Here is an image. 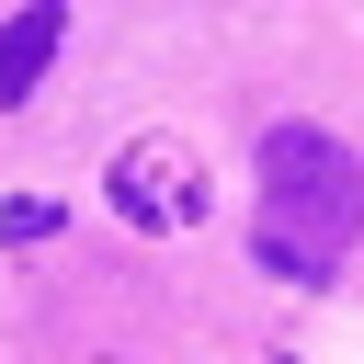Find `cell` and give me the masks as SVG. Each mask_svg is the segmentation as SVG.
Segmentation results:
<instances>
[{
    "instance_id": "2",
    "label": "cell",
    "mask_w": 364,
    "mask_h": 364,
    "mask_svg": "<svg viewBox=\"0 0 364 364\" xmlns=\"http://www.w3.org/2000/svg\"><path fill=\"white\" fill-rule=\"evenodd\" d=\"M114 205H125L136 228H193V216H205V182H193L182 148H125V159H114Z\"/></svg>"
},
{
    "instance_id": "1",
    "label": "cell",
    "mask_w": 364,
    "mask_h": 364,
    "mask_svg": "<svg viewBox=\"0 0 364 364\" xmlns=\"http://www.w3.org/2000/svg\"><path fill=\"white\" fill-rule=\"evenodd\" d=\"M364 239V159L330 125H273L262 136V205H250V262L284 284H330Z\"/></svg>"
},
{
    "instance_id": "5",
    "label": "cell",
    "mask_w": 364,
    "mask_h": 364,
    "mask_svg": "<svg viewBox=\"0 0 364 364\" xmlns=\"http://www.w3.org/2000/svg\"><path fill=\"white\" fill-rule=\"evenodd\" d=\"M91 364H114V353H91Z\"/></svg>"
},
{
    "instance_id": "4",
    "label": "cell",
    "mask_w": 364,
    "mask_h": 364,
    "mask_svg": "<svg viewBox=\"0 0 364 364\" xmlns=\"http://www.w3.org/2000/svg\"><path fill=\"white\" fill-rule=\"evenodd\" d=\"M34 239H57V205L11 193V205H0V250H34Z\"/></svg>"
},
{
    "instance_id": "3",
    "label": "cell",
    "mask_w": 364,
    "mask_h": 364,
    "mask_svg": "<svg viewBox=\"0 0 364 364\" xmlns=\"http://www.w3.org/2000/svg\"><path fill=\"white\" fill-rule=\"evenodd\" d=\"M57 46H68V11H57V0L11 11V23H0V102H34V80L57 68Z\"/></svg>"
}]
</instances>
